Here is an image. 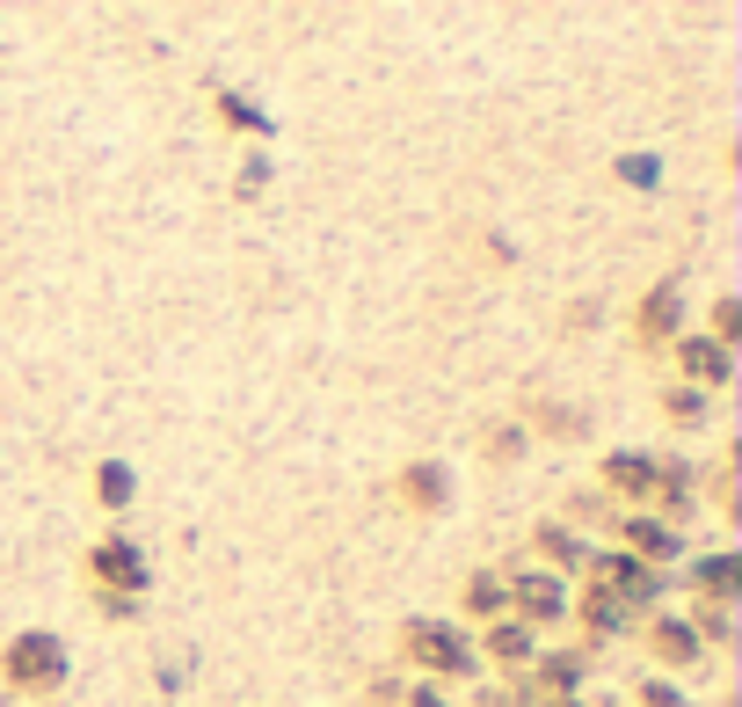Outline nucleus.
<instances>
[{
	"label": "nucleus",
	"mask_w": 742,
	"mask_h": 707,
	"mask_svg": "<svg viewBox=\"0 0 742 707\" xmlns=\"http://www.w3.org/2000/svg\"><path fill=\"white\" fill-rule=\"evenodd\" d=\"M66 672H73L66 642L44 635V627H30V635H15L8 649H0V678H8L15 693H59V686H66Z\"/></svg>",
	"instance_id": "nucleus-1"
},
{
	"label": "nucleus",
	"mask_w": 742,
	"mask_h": 707,
	"mask_svg": "<svg viewBox=\"0 0 742 707\" xmlns=\"http://www.w3.org/2000/svg\"><path fill=\"white\" fill-rule=\"evenodd\" d=\"M400 649H408V664H422V672H437V678H473L481 672L473 642L459 635V627H445V620H408V627H400Z\"/></svg>",
	"instance_id": "nucleus-2"
},
{
	"label": "nucleus",
	"mask_w": 742,
	"mask_h": 707,
	"mask_svg": "<svg viewBox=\"0 0 742 707\" xmlns=\"http://www.w3.org/2000/svg\"><path fill=\"white\" fill-rule=\"evenodd\" d=\"M87 576H95V591H109V599H138V591L154 584V569H146V554H138L132 540H103V548L87 554Z\"/></svg>",
	"instance_id": "nucleus-3"
},
{
	"label": "nucleus",
	"mask_w": 742,
	"mask_h": 707,
	"mask_svg": "<svg viewBox=\"0 0 742 707\" xmlns=\"http://www.w3.org/2000/svg\"><path fill=\"white\" fill-rule=\"evenodd\" d=\"M502 613L568 620V584H561V576H539V569H518V576H502Z\"/></svg>",
	"instance_id": "nucleus-4"
},
{
	"label": "nucleus",
	"mask_w": 742,
	"mask_h": 707,
	"mask_svg": "<svg viewBox=\"0 0 742 707\" xmlns=\"http://www.w3.org/2000/svg\"><path fill=\"white\" fill-rule=\"evenodd\" d=\"M394 503H408V511H445L451 503V467L445 460H415L394 475Z\"/></svg>",
	"instance_id": "nucleus-5"
},
{
	"label": "nucleus",
	"mask_w": 742,
	"mask_h": 707,
	"mask_svg": "<svg viewBox=\"0 0 742 707\" xmlns=\"http://www.w3.org/2000/svg\"><path fill=\"white\" fill-rule=\"evenodd\" d=\"M677 321H684V278H662L656 292L640 300L634 329H640V343H670V336H677Z\"/></svg>",
	"instance_id": "nucleus-6"
},
{
	"label": "nucleus",
	"mask_w": 742,
	"mask_h": 707,
	"mask_svg": "<svg viewBox=\"0 0 742 707\" xmlns=\"http://www.w3.org/2000/svg\"><path fill=\"white\" fill-rule=\"evenodd\" d=\"M677 365H684L699 387H728V380H735V351H721L713 336H677Z\"/></svg>",
	"instance_id": "nucleus-7"
},
{
	"label": "nucleus",
	"mask_w": 742,
	"mask_h": 707,
	"mask_svg": "<svg viewBox=\"0 0 742 707\" xmlns=\"http://www.w3.org/2000/svg\"><path fill=\"white\" fill-rule=\"evenodd\" d=\"M619 540H626L634 554H648V562H677V554H684V532L662 526V518H640V511L619 518Z\"/></svg>",
	"instance_id": "nucleus-8"
},
{
	"label": "nucleus",
	"mask_w": 742,
	"mask_h": 707,
	"mask_svg": "<svg viewBox=\"0 0 742 707\" xmlns=\"http://www.w3.org/2000/svg\"><path fill=\"white\" fill-rule=\"evenodd\" d=\"M605 489H619L626 503H656V460L648 453H605Z\"/></svg>",
	"instance_id": "nucleus-9"
},
{
	"label": "nucleus",
	"mask_w": 742,
	"mask_h": 707,
	"mask_svg": "<svg viewBox=\"0 0 742 707\" xmlns=\"http://www.w3.org/2000/svg\"><path fill=\"white\" fill-rule=\"evenodd\" d=\"M648 649H656V664H699L691 620H656V627H648Z\"/></svg>",
	"instance_id": "nucleus-10"
},
{
	"label": "nucleus",
	"mask_w": 742,
	"mask_h": 707,
	"mask_svg": "<svg viewBox=\"0 0 742 707\" xmlns=\"http://www.w3.org/2000/svg\"><path fill=\"white\" fill-rule=\"evenodd\" d=\"M691 576H699V591H707L713 605H728L742 591V562L735 554H707V562H691Z\"/></svg>",
	"instance_id": "nucleus-11"
},
{
	"label": "nucleus",
	"mask_w": 742,
	"mask_h": 707,
	"mask_svg": "<svg viewBox=\"0 0 742 707\" xmlns=\"http://www.w3.org/2000/svg\"><path fill=\"white\" fill-rule=\"evenodd\" d=\"M488 656H502V664H524V656H532V627L502 613L495 627H488Z\"/></svg>",
	"instance_id": "nucleus-12"
},
{
	"label": "nucleus",
	"mask_w": 742,
	"mask_h": 707,
	"mask_svg": "<svg viewBox=\"0 0 742 707\" xmlns=\"http://www.w3.org/2000/svg\"><path fill=\"white\" fill-rule=\"evenodd\" d=\"M583 672H589V664H583L575 649H553V656H539V686H553V693H575V686H583Z\"/></svg>",
	"instance_id": "nucleus-13"
},
{
	"label": "nucleus",
	"mask_w": 742,
	"mask_h": 707,
	"mask_svg": "<svg viewBox=\"0 0 742 707\" xmlns=\"http://www.w3.org/2000/svg\"><path fill=\"white\" fill-rule=\"evenodd\" d=\"M539 554H553V562H589V548H583V532L575 526H561V518H553V526H539Z\"/></svg>",
	"instance_id": "nucleus-14"
},
{
	"label": "nucleus",
	"mask_w": 742,
	"mask_h": 707,
	"mask_svg": "<svg viewBox=\"0 0 742 707\" xmlns=\"http://www.w3.org/2000/svg\"><path fill=\"white\" fill-rule=\"evenodd\" d=\"M95 496H103L109 511H132V467H124V460H103V467H95Z\"/></svg>",
	"instance_id": "nucleus-15"
},
{
	"label": "nucleus",
	"mask_w": 742,
	"mask_h": 707,
	"mask_svg": "<svg viewBox=\"0 0 742 707\" xmlns=\"http://www.w3.org/2000/svg\"><path fill=\"white\" fill-rule=\"evenodd\" d=\"M583 620H589V635H619V627H626V605L612 599V591H589V599H583Z\"/></svg>",
	"instance_id": "nucleus-16"
},
{
	"label": "nucleus",
	"mask_w": 742,
	"mask_h": 707,
	"mask_svg": "<svg viewBox=\"0 0 742 707\" xmlns=\"http://www.w3.org/2000/svg\"><path fill=\"white\" fill-rule=\"evenodd\" d=\"M467 613H502V576H495V569H488V576H473V584H467Z\"/></svg>",
	"instance_id": "nucleus-17"
},
{
	"label": "nucleus",
	"mask_w": 742,
	"mask_h": 707,
	"mask_svg": "<svg viewBox=\"0 0 742 707\" xmlns=\"http://www.w3.org/2000/svg\"><path fill=\"white\" fill-rule=\"evenodd\" d=\"M662 408H670L677 424H707V394H699V387H670V394H662Z\"/></svg>",
	"instance_id": "nucleus-18"
},
{
	"label": "nucleus",
	"mask_w": 742,
	"mask_h": 707,
	"mask_svg": "<svg viewBox=\"0 0 742 707\" xmlns=\"http://www.w3.org/2000/svg\"><path fill=\"white\" fill-rule=\"evenodd\" d=\"M691 620H699L691 635H707V642H728V627H735V620H728V605H713V599H699V605H691Z\"/></svg>",
	"instance_id": "nucleus-19"
},
{
	"label": "nucleus",
	"mask_w": 742,
	"mask_h": 707,
	"mask_svg": "<svg viewBox=\"0 0 742 707\" xmlns=\"http://www.w3.org/2000/svg\"><path fill=\"white\" fill-rule=\"evenodd\" d=\"M735 321H742V306H735V300H713V329H707V336L721 343V351H735V336H742Z\"/></svg>",
	"instance_id": "nucleus-20"
},
{
	"label": "nucleus",
	"mask_w": 742,
	"mask_h": 707,
	"mask_svg": "<svg viewBox=\"0 0 742 707\" xmlns=\"http://www.w3.org/2000/svg\"><path fill=\"white\" fill-rule=\"evenodd\" d=\"M524 453V430L518 424H488V460H518Z\"/></svg>",
	"instance_id": "nucleus-21"
},
{
	"label": "nucleus",
	"mask_w": 742,
	"mask_h": 707,
	"mask_svg": "<svg viewBox=\"0 0 742 707\" xmlns=\"http://www.w3.org/2000/svg\"><path fill=\"white\" fill-rule=\"evenodd\" d=\"M640 707H691V700L670 686V678H648V686H640Z\"/></svg>",
	"instance_id": "nucleus-22"
},
{
	"label": "nucleus",
	"mask_w": 742,
	"mask_h": 707,
	"mask_svg": "<svg viewBox=\"0 0 742 707\" xmlns=\"http://www.w3.org/2000/svg\"><path fill=\"white\" fill-rule=\"evenodd\" d=\"M219 110H226V117H233V124H255V132H262V117H255V110L241 103V95H219Z\"/></svg>",
	"instance_id": "nucleus-23"
},
{
	"label": "nucleus",
	"mask_w": 742,
	"mask_h": 707,
	"mask_svg": "<svg viewBox=\"0 0 742 707\" xmlns=\"http://www.w3.org/2000/svg\"><path fill=\"white\" fill-rule=\"evenodd\" d=\"M408 707H451V693H445V686H415Z\"/></svg>",
	"instance_id": "nucleus-24"
},
{
	"label": "nucleus",
	"mask_w": 742,
	"mask_h": 707,
	"mask_svg": "<svg viewBox=\"0 0 742 707\" xmlns=\"http://www.w3.org/2000/svg\"><path fill=\"white\" fill-rule=\"evenodd\" d=\"M488 707H532L524 693H488Z\"/></svg>",
	"instance_id": "nucleus-25"
},
{
	"label": "nucleus",
	"mask_w": 742,
	"mask_h": 707,
	"mask_svg": "<svg viewBox=\"0 0 742 707\" xmlns=\"http://www.w3.org/2000/svg\"><path fill=\"white\" fill-rule=\"evenodd\" d=\"M561 707H575V700H561Z\"/></svg>",
	"instance_id": "nucleus-26"
}]
</instances>
